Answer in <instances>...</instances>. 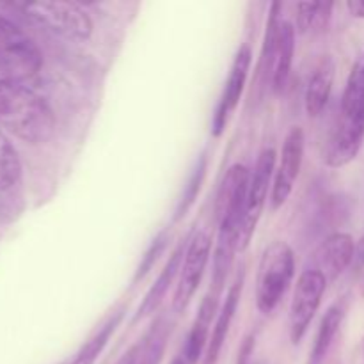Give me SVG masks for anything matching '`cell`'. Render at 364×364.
Wrapping results in <instances>:
<instances>
[{
  "mask_svg": "<svg viewBox=\"0 0 364 364\" xmlns=\"http://www.w3.org/2000/svg\"><path fill=\"white\" fill-rule=\"evenodd\" d=\"M210 251H212V240H210V237L206 233H203V231H198L191 238L187 249H185L180 283H178L173 299L174 311L181 313L191 304L192 297H194L199 284H201L206 265H208Z\"/></svg>",
  "mask_w": 364,
  "mask_h": 364,
  "instance_id": "7",
  "label": "cell"
},
{
  "mask_svg": "<svg viewBox=\"0 0 364 364\" xmlns=\"http://www.w3.org/2000/svg\"><path fill=\"white\" fill-rule=\"evenodd\" d=\"M333 13L331 2H301L297 6V31L301 34L322 32Z\"/></svg>",
  "mask_w": 364,
  "mask_h": 364,
  "instance_id": "18",
  "label": "cell"
},
{
  "mask_svg": "<svg viewBox=\"0 0 364 364\" xmlns=\"http://www.w3.org/2000/svg\"><path fill=\"white\" fill-rule=\"evenodd\" d=\"M277 153L274 148H267L259 153L256 160L255 169L251 171V181H249L247 199H245L244 215H242L240 228H238V251H245L251 244L256 226L262 217L263 206H265L267 196H269L270 181L276 173Z\"/></svg>",
  "mask_w": 364,
  "mask_h": 364,
  "instance_id": "4",
  "label": "cell"
},
{
  "mask_svg": "<svg viewBox=\"0 0 364 364\" xmlns=\"http://www.w3.org/2000/svg\"><path fill=\"white\" fill-rule=\"evenodd\" d=\"M167 242H169V235H167V231H162V233L156 235L155 238H153V242L149 244V247L146 249L144 256H142L141 263H139L137 270H135V276H134V283H137V281L144 279L146 274L149 272V270L155 267L156 259L160 258V255L164 252V249H166Z\"/></svg>",
  "mask_w": 364,
  "mask_h": 364,
  "instance_id": "22",
  "label": "cell"
},
{
  "mask_svg": "<svg viewBox=\"0 0 364 364\" xmlns=\"http://www.w3.org/2000/svg\"><path fill=\"white\" fill-rule=\"evenodd\" d=\"M364 141V117L341 116L327 146L326 162L329 167H345L358 156Z\"/></svg>",
  "mask_w": 364,
  "mask_h": 364,
  "instance_id": "11",
  "label": "cell"
},
{
  "mask_svg": "<svg viewBox=\"0 0 364 364\" xmlns=\"http://www.w3.org/2000/svg\"><path fill=\"white\" fill-rule=\"evenodd\" d=\"M0 124L28 144L48 141L55 128V116L43 96L21 82L0 80Z\"/></svg>",
  "mask_w": 364,
  "mask_h": 364,
  "instance_id": "1",
  "label": "cell"
},
{
  "mask_svg": "<svg viewBox=\"0 0 364 364\" xmlns=\"http://www.w3.org/2000/svg\"><path fill=\"white\" fill-rule=\"evenodd\" d=\"M185 249L187 247H183V244H180L176 249H174L169 262L166 263V267H164V270L160 272V276L156 277L153 287L149 288L148 294H146L144 301H142L141 306H139L137 313H135L134 316V323L139 322V320L146 318V316L153 315V313L160 308V304H162L164 299H166L167 291H169L171 284H173L174 277H176V274L181 270V263H183V258H185Z\"/></svg>",
  "mask_w": 364,
  "mask_h": 364,
  "instance_id": "15",
  "label": "cell"
},
{
  "mask_svg": "<svg viewBox=\"0 0 364 364\" xmlns=\"http://www.w3.org/2000/svg\"><path fill=\"white\" fill-rule=\"evenodd\" d=\"M137 358H139V347H134L128 354H124V358L121 359L119 364H135L137 363Z\"/></svg>",
  "mask_w": 364,
  "mask_h": 364,
  "instance_id": "26",
  "label": "cell"
},
{
  "mask_svg": "<svg viewBox=\"0 0 364 364\" xmlns=\"http://www.w3.org/2000/svg\"><path fill=\"white\" fill-rule=\"evenodd\" d=\"M326 287L327 277L318 269L304 270L299 277L290 308V340L294 345L301 343L309 323L315 318Z\"/></svg>",
  "mask_w": 364,
  "mask_h": 364,
  "instance_id": "6",
  "label": "cell"
},
{
  "mask_svg": "<svg viewBox=\"0 0 364 364\" xmlns=\"http://www.w3.org/2000/svg\"><path fill=\"white\" fill-rule=\"evenodd\" d=\"M361 60H363V64H364V55H363V57H361Z\"/></svg>",
  "mask_w": 364,
  "mask_h": 364,
  "instance_id": "28",
  "label": "cell"
},
{
  "mask_svg": "<svg viewBox=\"0 0 364 364\" xmlns=\"http://www.w3.org/2000/svg\"><path fill=\"white\" fill-rule=\"evenodd\" d=\"M295 274V258L290 245L283 240H274L263 251L258 267L256 283V304L265 315L272 313L287 294Z\"/></svg>",
  "mask_w": 364,
  "mask_h": 364,
  "instance_id": "2",
  "label": "cell"
},
{
  "mask_svg": "<svg viewBox=\"0 0 364 364\" xmlns=\"http://www.w3.org/2000/svg\"><path fill=\"white\" fill-rule=\"evenodd\" d=\"M43 66V53L31 36L0 14V71L6 78L23 82Z\"/></svg>",
  "mask_w": 364,
  "mask_h": 364,
  "instance_id": "3",
  "label": "cell"
},
{
  "mask_svg": "<svg viewBox=\"0 0 364 364\" xmlns=\"http://www.w3.org/2000/svg\"><path fill=\"white\" fill-rule=\"evenodd\" d=\"M32 20L66 39H87L92 34V20L75 2H31L20 6Z\"/></svg>",
  "mask_w": 364,
  "mask_h": 364,
  "instance_id": "5",
  "label": "cell"
},
{
  "mask_svg": "<svg viewBox=\"0 0 364 364\" xmlns=\"http://www.w3.org/2000/svg\"><path fill=\"white\" fill-rule=\"evenodd\" d=\"M21 174V164L18 153L9 139L0 130V191L13 187Z\"/></svg>",
  "mask_w": 364,
  "mask_h": 364,
  "instance_id": "20",
  "label": "cell"
},
{
  "mask_svg": "<svg viewBox=\"0 0 364 364\" xmlns=\"http://www.w3.org/2000/svg\"><path fill=\"white\" fill-rule=\"evenodd\" d=\"M252 63V52L247 45H242L238 48L237 55H235L233 64H231L230 75H228L226 85H224L223 96H220V102L217 105L215 116L212 121V134L215 137H220L226 128L230 116L237 109L238 102L242 98V92H244L245 82H247L249 68Z\"/></svg>",
  "mask_w": 364,
  "mask_h": 364,
  "instance_id": "10",
  "label": "cell"
},
{
  "mask_svg": "<svg viewBox=\"0 0 364 364\" xmlns=\"http://www.w3.org/2000/svg\"><path fill=\"white\" fill-rule=\"evenodd\" d=\"M302 160H304V132L301 127H294L284 137L279 167L274 173L272 196H270L274 210L281 208L290 198L295 180L301 173Z\"/></svg>",
  "mask_w": 364,
  "mask_h": 364,
  "instance_id": "9",
  "label": "cell"
},
{
  "mask_svg": "<svg viewBox=\"0 0 364 364\" xmlns=\"http://www.w3.org/2000/svg\"><path fill=\"white\" fill-rule=\"evenodd\" d=\"M171 364H188V363L185 361L183 355H176V358H174L173 361H171Z\"/></svg>",
  "mask_w": 364,
  "mask_h": 364,
  "instance_id": "27",
  "label": "cell"
},
{
  "mask_svg": "<svg viewBox=\"0 0 364 364\" xmlns=\"http://www.w3.org/2000/svg\"><path fill=\"white\" fill-rule=\"evenodd\" d=\"M345 311L340 304L331 306L327 313L323 315L322 322H320L318 333H316L315 345H313L311 358H309V364H320L329 354L331 345H333L334 338H336L338 331H340L341 323H343Z\"/></svg>",
  "mask_w": 364,
  "mask_h": 364,
  "instance_id": "17",
  "label": "cell"
},
{
  "mask_svg": "<svg viewBox=\"0 0 364 364\" xmlns=\"http://www.w3.org/2000/svg\"><path fill=\"white\" fill-rule=\"evenodd\" d=\"M219 299L220 297H215L210 291L203 299L201 308H199L198 316L194 320V326H192L191 333L187 336V343H185L183 358L188 364H198L205 348L208 347L210 326H212V320L215 318L217 308H219Z\"/></svg>",
  "mask_w": 364,
  "mask_h": 364,
  "instance_id": "14",
  "label": "cell"
},
{
  "mask_svg": "<svg viewBox=\"0 0 364 364\" xmlns=\"http://www.w3.org/2000/svg\"><path fill=\"white\" fill-rule=\"evenodd\" d=\"M354 265L358 269L364 267V235L361 237V240L355 244V256H354Z\"/></svg>",
  "mask_w": 364,
  "mask_h": 364,
  "instance_id": "25",
  "label": "cell"
},
{
  "mask_svg": "<svg viewBox=\"0 0 364 364\" xmlns=\"http://www.w3.org/2000/svg\"><path fill=\"white\" fill-rule=\"evenodd\" d=\"M251 169L244 164H235L228 169L215 199V219L219 226L240 228L244 215L245 199H247Z\"/></svg>",
  "mask_w": 364,
  "mask_h": 364,
  "instance_id": "8",
  "label": "cell"
},
{
  "mask_svg": "<svg viewBox=\"0 0 364 364\" xmlns=\"http://www.w3.org/2000/svg\"><path fill=\"white\" fill-rule=\"evenodd\" d=\"M206 167H208V159H206L205 155H201L199 156L198 162H196V167L192 169L191 176H188L187 185H185L183 194H181L180 201H178L176 215H174V219L176 220H180L181 217L187 215V212L192 208V205H194L196 199H198V194H199V191H201V185H203V181H205V176H206Z\"/></svg>",
  "mask_w": 364,
  "mask_h": 364,
  "instance_id": "21",
  "label": "cell"
},
{
  "mask_svg": "<svg viewBox=\"0 0 364 364\" xmlns=\"http://www.w3.org/2000/svg\"><path fill=\"white\" fill-rule=\"evenodd\" d=\"M334 82V64L331 59H323L311 75L306 87V112L308 116L316 117L322 114L326 109L327 102L331 98V91H333Z\"/></svg>",
  "mask_w": 364,
  "mask_h": 364,
  "instance_id": "16",
  "label": "cell"
},
{
  "mask_svg": "<svg viewBox=\"0 0 364 364\" xmlns=\"http://www.w3.org/2000/svg\"><path fill=\"white\" fill-rule=\"evenodd\" d=\"M252 347H255V338L249 336L247 340H245V343L242 345L240 354H238V363L237 364H249V358H251Z\"/></svg>",
  "mask_w": 364,
  "mask_h": 364,
  "instance_id": "23",
  "label": "cell"
},
{
  "mask_svg": "<svg viewBox=\"0 0 364 364\" xmlns=\"http://www.w3.org/2000/svg\"><path fill=\"white\" fill-rule=\"evenodd\" d=\"M242 288H244V272L238 274L235 283L231 284L230 291L226 295V301H224L223 308H220L219 315H217L215 326H213L212 336H210L208 347H206L205 364H217V361H219L220 350H223V345L226 341L228 333H230V326L235 318V313H237L238 302H240Z\"/></svg>",
  "mask_w": 364,
  "mask_h": 364,
  "instance_id": "13",
  "label": "cell"
},
{
  "mask_svg": "<svg viewBox=\"0 0 364 364\" xmlns=\"http://www.w3.org/2000/svg\"><path fill=\"white\" fill-rule=\"evenodd\" d=\"M121 318H123V311H119V313H116L114 316H110V318L107 320L105 326H103L102 329L95 334V336L89 338L87 343H85L84 347L78 350V354L75 355V359L70 364H95L96 359H98L100 354L103 352V348H105L107 343H109L110 336L114 334L116 327L119 326Z\"/></svg>",
  "mask_w": 364,
  "mask_h": 364,
  "instance_id": "19",
  "label": "cell"
},
{
  "mask_svg": "<svg viewBox=\"0 0 364 364\" xmlns=\"http://www.w3.org/2000/svg\"><path fill=\"white\" fill-rule=\"evenodd\" d=\"M347 9L354 18H364V0H348Z\"/></svg>",
  "mask_w": 364,
  "mask_h": 364,
  "instance_id": "24",
  "label": "cell"
},
{
  "mask_svg": "<svg viewBox=\"0 0 364 364\" xmlns=\"http://www.w3.org/2000/svg\"><path fill=\"white\" fill-rule=\"evenodd\" d=\"M355 244L348 233H333L323 240L316 251L318 270L326 277H338L354 263Z\"/></svg>",
  "mask_w": 364,
  "mask_h": 364,
  "instance_id": "12",
  "label": "cell"
}]
</instances>
